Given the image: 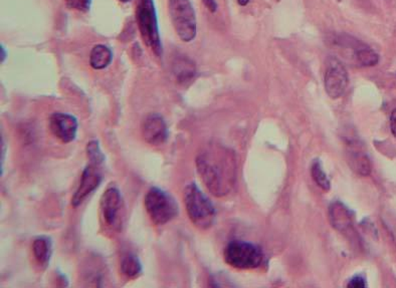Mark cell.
<instances>
[{
  "instance_id": "obj_1",
  "label": "cell",
  "mask_w": 396,
  "mask_h": 288,
  "mask_svg": "<svg viewBox=\"0 0 396 288\" xmlns=\"http://www.w3.org/2000/svg\"><path fill=\"white\" fill-rule=\"evenodd\" d=\"M197 172L208 191L215 197L230 194L237 181V158L230 149L211 144L197 157Z\"/></svg>"
},
{
  "instance_id": "obj_2",
  "label": "cell",
  "mask_w": 396,
  "mask_h": 288,
  "mask_svg": "<svg viewBox=\"0 0 396 288\" xmlns=\"http://www.w3.org/2000/svg\"><path fill=\"white\" fill-rule=\"evenodd\" d=\"M184 201L193 225L201 230L210 229L215 223V208L197 184L187 185L184 191Z\"/></svg>"
},
{
  "instance_id": "obj_3",
  "label": "cell",
  "mask_w": 396,
  "mask_h": 288,
  "mask_svg": "<svg viewBox=\"0 0 396 288\" xmlns=\"http://www.w3.org/2000/svg\"><path fill=\"white\" fill-rule=\"evenodd\" d=\"M136 19L145 45L149 46L156 56H161V41L153 0H138Z\"/></svg>"
},
{
  "instance_id": "obj_4",
  "label": "cell",
  "mask_w": 396,
  "mask_h": 288,
  "mask_svg": "<svg viewBox=\"0 0 396 288\" xmlns=\"http://www.w3.org/2000/svg\"><path fill=\"white\" fill-rule=\"evenodd\" d=\"M145 208L156 225H165L178 214L177 202L166 191L151 187L145 195Z\"/></svg>"
},
{
  "instance_id": "obj_5",
  "label": "cell",
  "mask_w": 396,
  "mask_h": 288,
  "mask_svg": "<svg viewBox=\"0 0 396 288\" xmlns=\"http://www.w3.org/2000/svg\"><path fill=\"white\" fill-rule=\"evenodd\" d=\"M169 14L178 37L184 43L195 39L197 35V19L189 0H169Z\"/></svg>"
},
{
  "instance_id": "obj_6",
  "label": "cell",
  "mask_w": 396,
  "mask_h": 288,
  "mask_svg": "<svg viewBox=\"0 0 396 288\" xmlns=\"http://www.w3.org/2000/svg\"><path fill=\"white\" fill-rule=\"evenodd\" d=\"M224 260L237 269H255L264 261V254L259 246L244 241H232L224 252Z\"/></svg>"
},
{
  "instance_id": "obj_7",
  "label": "cell",
  "mask_w": 396,
  "mask_h": 288,
  "mask_svg": "<svg viewBox=\"0 0 396 288\" xmlns=\"http://www.w3.org/2000/svg\"><path fill=\"white\" fill-rule=\"evenodd\" d=\"M324 83L328 96L333 100L342 96L346 91L348 74L343 63L335 56L327 59Z\"/></svg>"
},
{
  "instance_id": "obj_8",
  "label": "cell",
  "mask_w": 396,
  "mask_h": 288,
  "mask_svg": "<svg viewBox=\"0 0 396 288\" xmlns=\"http://www.w3.org/2000/svg\"><path fill=\"white\" fill-rule=\"evenodd\" d=\"M100 206L105 223L113 229L120 230L123 221V199L120 190L115 186L109 187L101 198Z\"/></svg>"
},
{
  "instance_id": "obj_9",
  "label": "cell",
  "mask_w": 396,
  "mask_h": 288,
  "mask_svg": "<svg viewBox=\"0 0 396 288\" xmlns=\"http://www.w3.org/2000/svg\"><path fill=\"white\" fill-rule=\"evenodd\" d=\"M102 166L89 162L83 169L82 177L78 190L75 192L72 199V205L79 207L85 201L86 198L90 196L99 188L103 181Z\"/></svg>"
},
{
  "instance_id": "obj_10",
  "label": "cell",
  "mask_w": 396,
  "mask_h": 288,
  "mask_svg": "<svg viewBox=\"0 0 396 288\" xmlns=\"http://www.w3.org/2000/svg\"><path fill=\"white\" fill-rule=\"evenodd\" d=\"M50 130L61 142L68 144L77 137L78 120L76 116L65 113H54L50 116Z\"/></svg>"
},
{
  "instance_id": "obj_11",
  "label": "cell",
  "mask_w": 396,
  "mask_h": 288,
  "mask_svg": "<svg viewBox=\"0 0 396 288\" xmlns=\"http://www.w3.org/2000/svg\"><path fill=\"white\" fill-rule=\"evenodd\" d=\"M142 136L145 142L152 146L164 144L168 138L169 131L164 119L159 114H151L142 125Z\"/></svg>"
},
{
  "instance_id": "obj_12",
  "label": "cell",
  "mask_w": 396,
  "mask_h": 288,
  "mask_svg": "<svg viewBox=\"0 0 396 288\" xmlns=\"http://www.w3.org/2000/svg\"><path fill=\"white\" fill-rule=\"evenodd\" d=\"M346 160L350 168L357 175L367 177L370 175L373 166L366 152L355 141H351L346 147Z\"/></svg>"
},
{
  "instance_id": "obj_13",
  "label": "cell",
  "mask_w": 396,
  "mask_h": 288,
  "mask_svg": "<svg viewBox=\"0 0 396 288\" xmlns=\"http://www.w3.org/2000/svg\"><path fill=\"white\" fill-rule=\"evenodd\" d=\"M329 219L334 229L339 231L342 234L349 237L355 234L351 212L341 202H333L330 205Z\"/></svg>"
},
{
  "instance_id": "obj_14",
  "label": "cell",
  "mask_w": 396,
  "mask_h": 288,
  "mask_svg": "<svg viewBox=\"0 0 396 288\" xmlns=\"http://www.w3.org/2000/svg\"><path fill=\"white\" fill-rule=\"evenodd\" d=\"M32 250L37 263L41 267L47 268L52 257V239L45 235L37 237L32 244Z\"/></svg>"
},
{
  "instance_id": "obj_15",
  "label": "cell",
  "mask_w": 396,
  "mask_h": 288,
  "mask_svg": "<svg viewBox=\"0 0 396 288\" xmlns=\"http://www.w3.org/2000/svg\"><path fill=\"white\" fill-rule=\"evenodd\" d=\"M113 59V52L108 46L98 45L95 46L90 56V65L95 70H104L109 67Z\"/></svg>"
},
{
  "instance_id": "obj_16",
  "label": "cell",
  "mask_w": 396,
  "mask_h": 288,
  "mask_svg": "<svg viewBox=\"0 0 396 288\" xmlns=\"http://www.w3.org/2000/svg\"><path fill=\"white\" fill-rule=\"evenodd\" d=\"M142 263L137 255L126 254L121 260V271L128 278H137L142 274Z\"/></svg>"
},
{
  "instance_id": "obj_17",
  "label": "cell",
  "mask_w": 396,
  "mask_h": 288,
  "mask_svg": "<svg viewBox=\"0 0 396 288\" xmlns=\"http://www.w3.org/2000/svg\"><path fill=\"white\" fill-rule=\"evenodd\" d=\"M353 58L360 67H373L379 61V56L368 46L362 45L354 52Z\"/></svg>"
},
{
  "instance_id": "obj_18",
  "label": "cell",
  "mask_w": 396,
  "mask_h": 288,
  "mask_svg": "<svg viewBox=\"0 0 396 288\" xmlns=\"http://www.w3.org/2000/svg\"><path fill=\"white\" fill-rule=\"evenodd\" d=\"M311 174L315 183L318 185L323 191L328 192L331 188V183H330V180L328 179L326 173L323 170L320 160H315L312 163Z\"/></svg>"
},
{
  "instance_id": "obj_19",
  "label": "cell",
  "mask_w": 396,
  "mask_h": 288,
  "mask_svg": "<svg viewBox=\"0 0 396 288\" xmlns=\"http://www.w3.org/2000/svg\"><path fill=\"white\" fill-rule=\"evenodd\" d=\"M86 150H87V156L88 159H89V162L103 166L106 158L103 152L101 151L100 144H99L98 141H90V142L88 143L87 149H86Z\"/></svg>"
},
{
  "instance_id": "obj_20",
  "label": "cell",
  "mask_w": 396,
  "mask_h": 288,
  "mask_svg": "<svg viewBox=\"0 0 396 288\" xmlns=\"http://www.w3.org/2000/svg\"><path fill=\"white\" fill-rule=\"evenodd\" d=\"M178 81L180 83H187L192 80L195 74V68L192 63H189V61H180V65H178V70H176Z\"/></svg>"
},
{
  "instance_id": "obj_21",
  "label": "cell",
  "mask_w": 396,
  "mask_h": 288,
  "mask_svg": "<svg viewBox=\"0 0 396 288\" xmlns=\"http://www.w3.org/2000/svg\"><path fill=\"white\" fill-rule=\"evenodd\" d=\"M70 10H78L81 12H89L91 8L92 0H66Z\"/></svg>"
},
{
  "instance_id": "obj_22",
  "label": "cell",
  "mask_w": 396,
  "mask_h": 288,
  "mask_svg": "<svg viewBox=\"0 0 396 288\" xmlns=\"http://www.w3.org/2000/svg\"><path fill=\"white\" fill-rule=\"evenodd\" d=\"M347 287L365 288L366 287V280H365L364 277L358 274V276H353L350 279Z\"/></svg>"
},
{
  "instance_id": "obj_23",
  "label": "cell",
  "mask_w": 396,
  "mask_h": 288,
  "mask_svg": "<svg viewBox=\"0 0 396 288\" xmlns=\"http://www.w3.org/2000/svg\"><path fill=\"white\" fill-rule=\"evenodd\" d=\"M204 6L210 10L211 12H215L217 10V4L215 0H202Z\"/></svg>"
},
{
  "instance_id": "obj_24",
  "label": "cell",
  "mask_w": 396,
  "mask_h": 288,
  "mask_svg": "<svg viewBox=\"0 0 396 288\" xmlns=\"http://www.w3.org/2000/svg\"><path fill=\"white\" fill-rule=\"evenodd\" d=\"M390 130L393 135L396 138V109L393 112L390 116Z\"/></svg>"
},
{
  "instance_id": "obj_25",
  "label": "cell",
  "mask_w": 396,
  "mask_h": 288,
  "mask_svg": "<svg viewBox=\"0 0 396 288\" xmlns=\"http://www.w3.org/2000/svg\"><path fill=\"white\" fill-rule=\"evenodd\" d=\"M1 50V63H3L6 58V50H4L3 46L1 45V50Z\"/></svg>"
},
{
  "instance_id": "obj_26",
  "label": "cell",
  "mask_w": 396,
  "mask_h": 288,
  "mask_svg": "<svg viewBox=\"0 0 396 288\" xmlns=\"http://www.w3.org/2000/svg\"><path fill=\"white\" fill-rule=\"evenodd\" d=\"M250 0H237V2H239V6H246V4H248V2H250Z\"/></svg>"
},
{
  "instance_id": "obj_27",
  "label": "cell",
  "mask_w": 396,
  "mask_h": 288,
  "mask_svg": "<svg viewBox=\"0 0 396 288\" xmlns=\"http://www.w3.org/2000/svg\"><path fill=\"white\" fill-rule=\"evenodd\" d=\"M120 1L125 2V3H126V2H129L130 0H120Z\"/></svg>"
}]
</instances>
